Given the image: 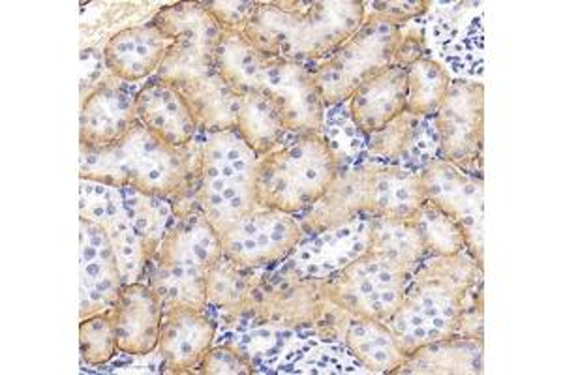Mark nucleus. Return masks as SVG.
<instances>
[{"label":"nucleus","instance_id":"obj_1","mask_svg":"<svg viewBox=\"0 0 563 375\" xmlns=\"http://www.w3.org/2000/svg\"><path fill=\"white\" fill-rule=\"evenodd\" d=\"M483 268L467 250L421 261L397 312L385 323L404 355L459 337L462 316L483 300Z\"/></svg>","mask_w":563,"mask_h":375},{"label":"nucleus","instance_id":"obj_2","mask_svg":"<svg viewBox=\"0 0 563 375\" xmlns=\"http://www.w3.org/2000/svg\"><path fill=\"white\" fill-rule=\"evenodd\" d=\"M366 20L361 0L256 2L243 32L260 52L314 68L352 38Z\"/></svg>","mask_w":563,"mask_h":375},{"label":"nucleus","instance_id":"obj_3","mask_svg":"<svg viewBox=\"0 0 563 375\" xmlns=\"http://www.w3.org/2000/svg\"><path fill=\"white\" fill-rule=\"evenodd\" d=\"M201 137L188 146L175 148L135 122L129 134L109 148H81L79 178L117 188H134L148 196L169 199L174 205L194 203Z\"/></svg>","mask_w":563,"mask_h":375},{"label":"nucleus","instance_id":"obj_4","mask_svg":"<svg viewBox=\"0 0 563 375\" xmlns=\"http://www.w3.org/2000/svg\"><path fill=\"white\" fill-rule=\"evenodd\" d=\"M222 255L218 231L206 214L198 209L180 210L162 239L145 282L164 310H207V273Z\"/></svg>","mask_w":563,"mask_h":375},{"label":"nucleus","instance_id":"obj_5","mask_svg":"<svg viewBox=\"0 0 563 375\" xmlns=\"http://www.w3.org/2000/svg\"><path fill=\"white\" fill-rule=\"evenodd\" d=\"M257 167L260 156L238 130L201 137L192 201L214 230L260 207Z\"/></svg>","mask_w":563,"mask_h":375},{"label":"nucleus","instance_id":"obj_6","mask_svg":"<svg viewBox=\"0 0 563 375\" xmlns=\"http://www.w3.org/2000/svg\"><path fill=\"white\" fill-rule=\"evenodd\" d=\"M336 173L323 135H294L260 158L257 203L299 217L325 194Z\"/></svg>","mask_w":563,"mask_h":375},{"label":"nucleus","instance_id":"obj_7","mask_svg":"<svg viewBox=\"0 0 563 375\" xmlns=\"http://www.w3.org/2000/svg\"><path fill=\"white\" fill-rule=\"evenodd\" d=\"M243 316L284 331L340 340L350 313L340 310L331 300L327 280L305 278L278 265L263 273Z\"/></svg>","mask_w":563,"mask_h":375},{"label":"nucleus","instance_id":"obj_8","mask_svg":"<svg viewBox=\"0 0 563 375\" xmlns=\"http://www.w3.org/2000/svg\"><path fill=\"white\" fill-rule=\"evenodd\" d=\"M400 40L402 26L366 12L365 23L352 38L312 68L325 108L346 103L361 85L395 66Z\"/></svg>","mask_w":563,"mask_h":375},{"label":"nucleus","instance_id":"obj_9","mask_svg":"<svg viewBox=\"0 0 563 375\" xmlns=\"http://www.w3.org/2000/svg\"><path fill=\"white\" fill-rule=\"evenodd\" d=\"M411 274L366 250L327 280V291L334 305L353 318L387 323L402 302Z\"/></svg>","mask_w":563,"mask_h":375},{"label":"nucleus","instance_id":"obj_10","mask_svg":"<svg viewBox=\"0 0 563 375\" xmlns=\"http://www.w3.org/2000/svg\"><path fill=\"white\" fill-rule=\"evenodd\" d=\"M217 231L224 255L254 271L278 267L302 239L301 225L294 214L262 205Z\"/></svg>","mask_w":563,"mask_h":375},{"label":"nucleus","instance_id":"obj_11","mask_svg":"<svg viewBox=\"0 0 563 375\" xmlns=\"http://www.w3.org/2000/svg\"><path fill=\"white\" fill-rule=\"evenodd\" d=\"M440 158L481 177L485 143V87L481 81L453 79L434 115Z\"/></svg>","mask_w":563,"mask_h":375},{"label":"nucleus","instance_id":"obj_12","mask_svg":"<svg viewBox=\"0 0 563 375\" xmlns=\"http://www.w3.org/2000/svg\"><path fill=\"white\" fill-rule=\"evenodd\" d=\"M422 194L427 203L442 210L445 217L462 230L466 250L474 255L481 267H485V183L483 177L462 172L445 159H430L419 169Z\"/></svg>","mask_w":563,"mask_h":375},{"label":"nucleus","instance_id":"obj_13","mask_svg":"<svg viewBox=\"0 0 563 375\" xmlns=\"http://www.w3.org/2000/svg\"><path fill=\"white\" fill-rule=\"evenodd\" d=\"M432 2L424 40L438 53L453 79L481 81L483 74V10L479 2Z\"/></svg>","mask_w":563,"mask_h":375},{"label":"nucleus","instance_id":"obj_14","mask_svg":"<svg viewBox=\"0 0 563 375\" xmlns=\"http://www.w3.org/2000/svg\"><path fill=\"white\" fill-rule=\"evenodd\" d=\"M254 92L265 96L275 106L289 134H321L327 108L312 68L267 55Z\"/></svg>","mask_w":563,"mask_h":375},{"label":"nucleus","instance_id":"obj_15","mask_svg":"<svg viewBox=\"0 0 563 375\" xmlns=\"http://www.w3.org/2000/svg\"><path fill=\"white\" fill-rule=\"evenodd\" d=\"M151 21L167 38L174 40L172 52L167 53L154 77L214 68V53L222 38V26L209 12L206 2H179L161 8Z\"/></svg>","mask_w":563,"mask_h":375},{"label":"nucleus","instance_id":"obj_16","mask_svg":"<svg viewBox=\"0 0 563 375\" xmlns=\"http://www.w3.org/2000/svg\"><path fill=\"white\" fill-rule=\"evenodd\" d=\"M122 287L108 233L97 223L79 218V319L111 310Z\"/></svg>","mask_w":563,"mask_h":375},{"label":"nucleus","instance_id":"obj_17","mask_svg":"<svg viewBox=\"0 0 563 375\" xmlns=\"http://www.w3.org/2000/svg\"><path fill=\"white\" fill-rule=\"evenodd\" d=\"M371 241V218L361 217L331 230L302 235L294 254L282 265L305 278L329 280L350 263L366 254Z\"/></svg>","mask_w":563,"mask_h":375},{"label":"nucleus","instance_id":"obj_18","mask_svg":"<svg viewBox=\"0 0 563 375\" xmlns=\"http://www.w3.org/2000/svg\"><path fill=\"white\" fill-rule=\"evenodd\" d=\"M135 95L129 84L108 74L81 98L79 143L81 148L103 151L129 134L137 122Z\"/></svg>","mask_w":563,"mask_h":375},{"label":"nucleus","instance_id":"obj_19","mask_svg":"<svg viewBox=\"0 0 563 375\" xmlns=\"http://www.w3.org/2000/svg\"><path fill=\"white\" fill-rule=\"evenodd\" d=\"M218 334V321L207 310H164L156 353L164 374H196Z\"/></svg>","mask_w":563,"mask_h":375},{"label":"nucleus","instance_id":"obj_20","mask_svg":"<svg viewBox=\"0 0 563 375\" xmlns=\"http://www.w3.org/2000/svg\"><path fill=\"white\" fill-rule=\"evenodd\" d=\"M172 47L174 40L148 21L113 32L102 47L103 64L122 84H141L158 74Z\"/></svg>","mask_w":563,"mask_h":375},{"label":"nucleus","instance_id":"obj_21","mask_svg":"<svg viewBox=\"0 0 563 375\" xmlns=\"http://www.w3.org/2000/svg\"><path fill=\"white\" fill-rule=\"evenodd\" d=\"M371 175L372 159L336 173L325 194L310 209L295 217L299 220L302 235H312L368 217Z\"/></svg>","mask_w":563,"mask_h":375},{"label":"nucleus","instance_id":"obj_22","mask_svg":"<svg viewBox=\"0 0 563 375\" xmlns=\"http://www.w3.org/2000/svg\"><path fill=\"white\" fill-rule=\"evenodd\" d=\"M174 85L185 98L201 134L228 132L238 124L239 95L225 84L217 68L177 71L172 76L156 77Z\"/></svg>","mask_w":563,"mask_h":375},{"label":"nucleus","instance_id":"obj_23","mask_svg":"<svg viewBox=\"0 0 563 375\" xmlns=\"http://www.w3.org/2000/svg\"><path fill=\"white\" fill-rule=\"evenodd\" d=\"M368 156L382 164L421 169L430 159L440 158V141L434 117H417L404 111L395 121L366 137Z\"/></svg>","mask_w":563,"mask_h":375},{"label":"nucleus","instance_id":"obj_24","mask_svg":"<svg viewBox=\"0 0 563 375\" xmlns=\"http://www.w3.org/2000/svg\"><path fill=\"white\" fill-rule=\"evenodd\" d=\"M135 117L141 126L175 148L188 146L203 135L179 90L156 77L137 90Z\"/></svg>","mask_w":563,"mask_h":375},{"label":"nucleus","instance_id":"obj_25","mask_svg":"<svg viewBox=\"0 0 563 375\" xmlns=\"http://www.w3.org/2000/svg\"><path fill=\"white\" fill-rule=\"evenodd\" d=\"M111 312L122 355L148 356L156 351L164 306L147 282L122 287Z\"/></svg>","mask_w":563,"mask_h":375},{"label":"nucleus","instance_id":"obj_26","mask_svg":"<svg viewBox=\"0 0 563 375\" xmlns=\"http://www.w3.org/2000/svg\"><path fill=\"white\" fill-rule=\"evenodd\" d=\"M408 79L406 68L390 66L371 81L361 85L347 100L353 124L368 137L395 121L406 111Z\"/></svg>","mask_w":563,"mask_h":375},{"label":"nucleus","instance_id":"obj_27","mask_svg":"<svg viewBox=\"0 0 563 375\" xmlns=\"http://www.w3.org/2000/svg\"><path fill=\"white\" fill-rule=\"evenodd\" d=\"M424 203L427 199L417 169L372 159L368 217L413 220Z\"/></svg>","mask_w":563,"mask_h":375},{"label":"nucleus","instance_id":"obj_28","mask_svg":"<svg viewBox=\"0 0 563 375\" xmlns=\"http://www.w3.org/2000/svg\"><path fill=\"white\" fill-rule=\"evenodd\" d=\"M280 374H371L336 338L301 334L282 351L275 364Z\"/></svg>","mask_w":563,"mask_h":375},{"label":"nucleus","instance_id":"obj_29","mask_svg":"<svg viewBox=\"0 0 563 375\" xmlns=\"http://www.w3.org/2000/svg\"><path fill=\"white\" fill-rule=\"evenodd\" d=\"M263 273L265 271L241 267L228 255H222L207 273V312L218 313V324L243 316Z\"/></svg>","mask_w":563,"mask_h":375},{"label":"nucleus","instance_id":"obj_30","mask_svg":"<svg viewBox=\"0 0 563 375\" xmlns=\"http://www.w3.org/2000/svg\"><path fill=\"white\" fill-rule=\"evenodd\" d=\"M340 340L371 374H395L408 359L398 348L389 327L374 319L347 316Z\"/></svg>","mask_w":563,"mask_h":375},{"label":"nucleus","instance_id":"obj_31","mask_svg":"<svg viewBox=\"0 0 563 375\" xmlns=\"http://www.w3.org/2000/svg\"><path fill=\"white\" fill-rule=\"evenodd\" d=\"M395 374H483V340L455 337L424 345Z\"/></svg>","mask_w":563,"mask_h":375},{"label":"nucleus","instance_id":"obj_32","mask_svg":"<svg viewBox=\"0 0 563 375\" xmlns=\"http://www.w3.org/2000/svg\"><path fill=\"white\" fill-rule=\"evenodd\" d=\"M235 130L260 158L294 137L284 126L275 106L260 92L239 95Z\"/></svg>","mask_w":563,"mask_h":375},{"label":"nucleus","instance_id":"obj_33","mask_svg":"<svg viewBox=\"0 0 563 375\" xmlns=\"http://www.w3.org/2000/svg\"><path fill=\"white\" fill-rule=\"evenodd\" d=\"M265 57L267 55L260 52L243 31L222 29V38L214 53V68L238 95H246L254 92Z\"/></svg>","mask_w":563,"mask_h":375},{"label":"nucleus","instance_id":"obj_34","mask_svg":"<svg viewBox=\"0 0 563 375\" xmlns=\"http://www.w3.org/2000/svg\"><path fill=\"white\" fill-rule=\"evenodd\" d=\"M368 252L408 273H413L421 265V261L429 257L416 223L390 218H371Z\"/></svg>","mask_w":563,"mask_h":375},{"label":"nucleus","instance_id":"obj_35","mask_svg":"<svg viewBox=\"0 0 563 375\" xmlns=\"http://www.w3.org/2000/svg\"><path fill=\"white\" fill-rule=\"evenodd\" d=\"M406 111L417 117H434L453 84V77L442 64L427 55L406 68Z\"/></svg>","mask_w":563,"mask_h":375},{"label":"nucleus","instance_id":"obj_36","mask_svg":"<svg viewBox=\"0 0 563 375\" xmlns=\"http://www.w3.org/2000/svg\"><path fill=\"white\" fill-rule=\"evenodd\" d=\"M79 218L97 223L106 233L121 228L130 220L124 190L81 178Z\"/></svg>","mask_w":563,"mask_h":375},{"label":"nucleus","instance_id":"obj_37","mask_svg":"<svg viewBox=\"0 0 563 375\" xmlns=\"http://www.w3.org/2000/svg\"><path fill=\"white\" fill-rule=\"evenodd\" d=\"M126 207H129L130 222L134 230L143 236V241L158 252L162 239L166 235L167 228L174 222L175 205L169 199L158 198V196H148L134 188H122Z\"/></svg>","mask_w":563,"mask_h":375},{"label":"nucleus","instance_id":"obj_38","mask_svg":"<svg viewBox=\"0 0 563 375\" xmlns=\"http://www.w3.org/2000/svg\"><path fill=\"white\" fill-rule=\"evenodd\" d=\"M411 222L416 223L427 254L456 255L466 252V239L461 228L432 205H422Z\"/></svg>","mask_w":563,"mask_h":375},{"label":"nucleus","instance_id":"obj_39","mask_svg":"<svg viewBox=\"0 0 563 375\" xmlns=\"http://www.w3.org/2000/svg\"><path fill=\"white\" fill-rule=\"evenodd\" d=\"M79 353L81 361L89 366H106L115 359L117 353H121L117 345L115 323L111 310L81 319Z\"/></svg>","mask_w":563,"mask_h":375},{"label":"nucleus","instance_id":"obj_40","mask_svg":"<svg viewBox=\"0 0 563 375\" xmlns=\"http://www.w3.org/2000/svg\"><path fill=\"white\" fill-rule=\"evenodd\" d=\"M196 374H256V370H254V366H252L241 353H238V351L230 348V345L214 342L209 353H207L206 359H203V363L199 364Z\"/></svg>","mask_w":563,"mask_h":375},{"label":"nucleus","instance_id":"obj_41","mask_svg":"<svg viewBox=\"0 0 563 375\" xmlns=\"http://www.w3.org/2000/svg\"><path fill=\"white\" fill-rule=\"evenodd\" d=\"M366 12L378 13L393 25L404 26L430 12L432 0H389L366 2Z\"/></svg>","mask_w":563,"mask_h":375},{"label":"nucleus","instance_id":"obj_42","mask_svg":"<svg viewBox=\"0 0 563 375\" xmlns=\"http://www.w3.org/2000/svg\"><path fill=\"white\" fill-rule=\"evenodd\" d=\"M206 4L222 29H233V31H243L256 8V2H250V0H239V2L238 0H230V2L214 0Z\"/></svg>","mask_w":563,"mask_h":375}]
</instances>
